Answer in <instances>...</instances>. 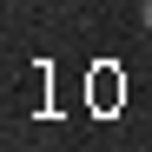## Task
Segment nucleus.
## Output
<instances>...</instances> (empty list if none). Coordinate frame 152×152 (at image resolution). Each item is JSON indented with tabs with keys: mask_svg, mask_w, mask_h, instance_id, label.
I'll list each match as a JSON object with an SVG mask.
<instances>
[{
	"mask_svg": "<svg viewBox=\"0 0 152 152\" xmlns=\"http://www.w3.org/2000/svg\"><path fill=\"white\" fill-rule=\"evenodd\" d=\"M139 20H145V33H152V0H145V7H139Z\"/></svg>",
	"mask_w": 152,
	"mask_h": 152,
	"instance_id": "nucleus-1",
	"label": "nucleus"
}]
</instances>
